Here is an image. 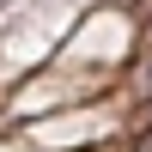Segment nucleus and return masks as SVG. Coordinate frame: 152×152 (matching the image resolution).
I'll use <instances>...</instances> for the list:
<instances>
[{
	"label": "nucleus",
	"mask_w": 152,
	"mask_h": 152,
	"mask_svg": "<svg viewBox=\"0 0 152 152\" xmlns=\"http://www.w3.org/2000/svg\"><path fill=\"white\" fill-rule=\"evenodd\" d=\"M140 128H152V97H146V104H140Z\"/></svg>",
	"instance_id": "f257e3e1"
}]
</instances>
